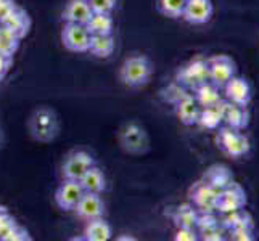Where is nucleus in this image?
<instances>
[{
    "mask_svg": "<svg viewBox=\"0 0 259 241\" xmlns=\"http://www.w3.org/2000/svg\"><path fill=\"white\" fill-rule=\"evenodd\" d=\"M153 76V63L145 55H132L119 68V80L131 88L144 87Z\"/></svg>",
    "mask_w": 259,
    "mask_h": 241,
    "instance_id": "f257e3e1",
    "label": "nucleus"
},
{
    "mask_svg": "<svg viewBox=\"0 0 259 241\" xmlns=\"http://www.w3.org/2000/svg\"><path fill=\"white\" fill-rule=\"evenodd\" d=\"M216 143L222 153L234 159L246 156L249 153V148H251L248 137L242 133V130L230 129L227 126L218 129Z\"/></svg>",
    "mask_w": 259,
    "mask_h": 241,
    "instance_id": "f03ea898",
    "label": "nucleus"
},
{
    "mask_svg": "<svg viewBox=\"0 0 259 241\" xmlns=\"http://www.w3.org/2000/svg\"><path fill=\"white\" fill-rule=\"evenodd\" d=\"M60 124L57 114L49 108H40L37 110L29 121V132L31 135L42 143L52 141L58 135Z\"/></svg>",
    "mask_w": 259,
    "mask_h": 241,
    "instance_id": "7ed1b4c3",
    "label": "nucleus"
},
{
    "mask_svg": "<svg viewBox=\"0 0 259 241\" xmlns=\"http://www.w3.org/2000/svg\"><path fill=\"white\" fill-rule=\"evenodd\" d=\"M246 201L245 188L234 180L226 188L218 191L216 201H214V211H218V214H227L237 209H243L246 206Z\"/></svg>",
    "mask_w": 259,
    "mask_h": 241,
    "instance_id": "20e7f679",
    "label": "nucleus"
},
{
    "mask_svg": "<svg viewBox=\"0 0 259 241\" xmlns=\"http://www.w3.org/2000/svg\"><path fill=\"white\" fill-rule=\"evenodd\" d=\"M176 80L179 85H182L184 88H192V90H195L196 87H200L204 82H209L208 60L195 58L189 61L184 68L179 69Z\"/></svg>",
    "mask_w": 259,
    "mask_h": 241,
    "instance_id": "39448f33",
    "label": "nucleus"
},
{
    "mask_svg": "<svg viewBox=\"0 0 259 241\" xmlns=\"http://www.w3.org/2000/svg\"><path fill=\"white\" fill-rule=\"evenodd\" d=\"M121 148L129 155H144L150 148V138L139 124H126L119 132Z\"/></svg>",
    "mask_w": 259,
    "mask_h": 241,
    "instance_id": "423d86ee",
    "label": "nucleus"
},
{
    "mask_svg": "<svg viewBox=\"0 0 259 241\" xmlns=\"http://www.w3.org/2000/svg\"><path fill=\"white\" fill-rule=\"evenodd\" d=\"M208 60V74L209 82L222 90L229 80L237 74V65L229 55H214Z\"/></svg>",
    "mask_w": 259,
    "mask_h": 241,
    "instance_id": "0eeeda50",
    "label": "nucleus"
},
{
    "mask_svg": "<svg viewBox=\"0 0 259 241\" xmlns=\"http://www.w3.org/2000/svg\"><path fill=\"white\" fill-rule=\"evenodd\" d=\"M61 42L65 49L74 53H84L89 50L91 43V34H89L85 24H74V23H65L61 29Z\"/></svg>",
    "mask_w": 259,
    "mask_h": 241,
    "instance_id": "6e6552de",
    "label": "nucleus"
},
{
    "mask_svg": "<svg viewBox=\"0 0 259 241\" xmlns=\"http://www.w3.org/2000/svg\"><path fill=\"white\" fill-rule=\"evenodd\" d=\"M95 166V159L87 151H73L65 159L63 166H61V174L63 178L68 180H81V177Z\"/></svg>",
    "mask_w": 259,
    "mask_h": 241,
    "instance_id": "1a4fd4ad",
    "label": "nucleus"
},
{
    "mask_svg": "<svg viewBox=\"0 0 259 241\" xmlns=\"http://www.w3.org/2000/svg\"><path fill=\"white\" fill-rule=\"evenodd\" d=\"M222 90H224V97L229 103H235L242 106H248L253 97L249 82L245 77H240L237 74L222 87Z\"/></svg>",
    "mask_w": 259,
    "mask_h": 241,
    "instance_id": "9d476101",
    "label": "nucleus"
},
{
    "mask_svg": "<svg viewBox=\"0 0 259 241\" xmlns=\"http://www.w3.org/2000/svg\"><path fill=\"white\" fill-rule=\"evenodd\" d=\"M82 195L84 190L79 180H68V178H65L55 191V203L60 209L73 211Z\"/></svg>",
    "mask_w": 259,
    "mask_h": 241,
    "instance_id": "9b49d317",
    "label": "nucleus"
},
{
    "mask_svg": "<svg viewBox=\"0 0 259 241\" xmlns=\"http://www.w3.org/2000/svg\"><path fill=\"white\" fill-rule=\"evenodd\" d=\"M76 212V216L84 220H94L98 217H103V212H105V203L100 198V195L97 193H85L81 196V200L77 201L76 208L73 209Z\"/></svg>",
    "mask_w": 259,
    "mask_h": 241,
    "instance_id": "f8f14e48",
    "label": "nucleus"
},
{
    "mask_svg": "<svg viewBox=\"0 0 259 241\" xmlns=\"http://www.w3.org/2000/svg\"><path fill=\"white\" fill-rule=\"evenodd\" d=\"M212 10L211 0H187L182 20L193 26L206 24L212 16Z\"/></svg>",
    "mask_w": 259,
    "mask_h": 241,
    "instance_id": "ddd939ff",
    "label": "nucleus"
},
{
    "mask_svg": "<svg viewBox=\"0 0 259 241\" xmlns=\"http://www.w3.org/2000/svg\"><path fill=\"white\" fill-rule=\"evenodd\" d=\"M218 191L212 188L209 183L201 180L195 182L189 190V200L198 211H209L214 209V201H216Z\"/></svg>",
    "mask_w": 259,
    "mask_h": 241,
    "instance_id": "4468645a",
    "label": "nucleus"
},
{
    "mask_svg": "<svg viewBox=\"0 0 259 241\" xmlns=\"http://www.w3.org/2000/svg\"><path fill=\"white\" fill-rule=\"evenodd\" d=\"M0 24H4L5 28L10 29V31L16 35V37L23 39V37H26V35H28V32H29V29H31L32 21H31L29 13L26 12L24 8L16 7L15 10H13L10 15H8Z\"/></svg>",
    "mask_w": 259,
    "mask_h": 241,
    "instance_id": "2eb2a0df",
    "label": "nucleus"
},
{
    "mask_svg": "<svg viewBox=\"0 0 259 241\" xmlns=\"http://www.w3.org/2000/svg\"><path fill=\"white\" fill-rule=\"evenodd\" d=\"M176 106V114L179 121H181L184 126H195L196 121H198V114H200V105L196 103L193 95L185 93L181 100L174 103Z\"/></svg>",
    "mask_w": 259,
    "mask_h": 241,
    "instance_id": "dca6fc26",
    "label": "nucleus"
},
{
    "mask_svg": "<svg viewBox=\"0 0 259 241\" xmlns=\"http://www.w3.org/2000/svg\"><path fill=\"white\" fill-rule=\"evenodd\" d=\"M224 122L226 126L235 130H245L249 124V113L246 106L226 102L224 106Z\"/></svg>",
    "mask_w": 259,
    "mask_h": 241,
    "instance_id": "f3484780",
    "label": "nucleus"
},
{
    "mask_svg": "<svg viewBox=\"0 0 259 241\" xmlns=\"http://www.w3.org/2000/svg\"><path fill=\"white\" fill-rule=\"evenodd\" d=\"M92 16V8L87 0H69L63 10V21L74 24H85Z\"/></svg>",
    "mask_w": 259,
    "mask_h": 241,
    "instance_id": "a211bd4d",
    "label": "nucleus"
},
{
    "mask_svg": "<svg viewBox=\"0 0 259 241\" xmlns=\"http://www.w3.org/2000/svg\"><path fill=\"white\" fill-rule=\"evenodd\" d=\"M227 100L219 102L216 106H209V108H201L198 114V121L196 124L203 129L208 130H218L221 124L224 122V106Z\"/></svg>",
    "mask_w": 259,
    "mask_h": 241,
    "instance_id": "6ab92c4d",
    "label": "nucleus"
},
{
    "mask_svg": "<svg viewBox=\"0 0 259 241\" xmlns=\"http://www.w3.org/2000/svg\"><path fill=\"white\" fill-rule=\"evenodd\" d=\"M203 180L209 183L216 191H219L222 188H226L229 183L234 182V174L224 164H214L206 169V172L203 175Z\"/></svg>",
    "mask_w": 259,
    "mask_h": 241,
    "instance_id": "aec40b11",
    "label": "nucleus"
},
{
    "mask_svg": "<svg viewBox=\"0 0 259 241\" xmlns=\"http://www.w3.org/2000/svg\"><path fill=\"white\" fill-rule=\"evenodd\" d=\"M193 98L196 103L200 105V108H209V106H216L224 98L221 95V88L216 87L211 82H204L200 87H196L193 90Z\"/></svg>",
    "mask_w": 259,
    "mask_h": 241,
    "instance_id": "412c9836",
    "label": "nucleus"
},
{
    "mask_svg": "<svg viewBox=\"0 0 259 241\" xmlns=\"http://www.w3.org/2000/svg\"><path fill=\"white\" fill-rule=\"evenodd\" d=\"M79 183H81L82 190L85 193H97V195H100L106 188L105 174H103L102 169L97 167V166H92L91 169H89V171L81 177Z\"/></svg>",
    "mask_w": 259,
    "mask_h": 241,
    "instance_id": "4be33fe9",
    "label": "nucleus"
},
{
    "mask_svg": "<svg viewBox=\"0 0 259 241\" xmlns=\"http://www.w3.org/2000/svg\"><path fill=\"white\" fill-rule=\"evenodd\" d=\"M113 236V230L110 224L103 217L85 222L84 239L87 241H108Z\"/></svg>",
    "mask_w": 259,
    "mask_h": 241,
    "instance_id": "5701e85b",
    "label": "nucleus"
},
{
    "mask_svg": "<svg viewBox=\"0 0 259 241\" xmlns=\"http://www.w3.org/2000/svg\"><path fill=\"white\" fill-rule=\"evenodd\" d=\"M85 28L91 35H111L114 29V21L111 15L92 13V16L85 23Z\"/></svg>",
    "mask_w": 259,
    "mask_h": 241,
    "instance_id": "b1692460",
    "label": "nucleus"
},
{
    "mask_svg": "<svg viewBox=\"0 0 259 241\" xmlns=\"http://www.w3.org/2000/svg\"><path fill=\"white\" fill-rule=\"evenodd\" d=\"M196 219H198V209H196L192 203L179 204L172 212V220L177 228L179 227L196 228Z\"/></svg>",
    "mask_w": 259,
    "mask_h": 241,
    "instance_id": "393cba45",
    "label": "nucleus"
},
{
    "mask_svg": "<svg viewBox=\"0 0 259 241\" xmlns=\"http://www.w3.org/2000/svg\"><path fill=\"white\" fill-rule=\"evenodd\" d=\"M221 225L224 227L226 231H229L237 227H254V222H253L251 214L245 211V208H243V209H237V211H232L227 214H222Z\"/></svg>",
    "mask_w": 259,
    "mask_h": 241,
    "instance_id": "a878e982",
    "label": "nucleus"
},
{
    "mask_svg": "<svg viewBox=\"0 0 259 241\" xmlns=\"http://www.w3.org/2000/svg\"><path fill=\"white\" fill-rule=\"evenodd\" d=\"M97 58H110L114 52V39L111 35H91L89 50Z\"/></svg>",
    "mask_w": 259,
    "mask_h": 241,
    "instance_id": "bb28decb",
    "label": "nucleus"
},
{
    "mask_svg": "<svg viewBox=\"0 0 259 241\" xmlns=\"http://www.w3.org/2000/svg\"><path fill=\"white\" fill-rule=\"evenodd\" d=\"M20 40L21 39L16 37L10 29L0 24V55L13 60L15 53L20 49Z\"/></svg>",
    "mask_w": 259,
    "mask_h": 241,
    "instance_id": "cd10ccee",
    "label": "nucleus"
},
{
    "mask_svg": "<svg viewBox=\"0 0 259 241\" xmlns=\"http://www.w3.org/2000/svg\"><path fill=\"white\" fill-rule=\"evenodd\" d=\"M187 0H158V12L166 18H171V20H177V18H182L184 8H185Z\"/></svg>",
    "mask_w": 259,
    "mask_h": 241,
    "instance_id": "c85d7f7f",
    "label": "nucleus"
},
{
    "mask_svg": "<svg viewBox=\"0 0 259 241\" xmlns=\"http://www.w3.org/2000/svg\"><path fill=\"white\" fill-rule=\"evenodd\" d=\"M196 231H198V239H203V241H222L226 233V230L221 225V222L209 227L196 228Z\"/></svg>",
    "mask_w": 259,
    "mask_h": 241,
    "instance_id": "c756f323",
    "label": "nucleus"
},
{
    "mask_svg": "<svg viewBox=\"0 0 259 241\" xmlns=\"http://www.w3.org/2000/svg\"><path fill=\"white\" fill-rule=\"evenodd\" d=\"M16 227V219L10 214L5 206H0V239L4 241V238L10 233V231Z\"/></svg>",
    "mask_w": 259,
    "mask_h": 241,
    "instance_id": "7c9ffc66",
    "label": "nucleus"
},
{
    "mask_svg": "<svg viewBox=\"0 0 259 241\" xmlns=\"http://www.w3.org/2000/svg\"><path fill=\"white\" fill-rule=\"evenodd\" d=\"M92 8V13H106L111 15L118 5V0H87Z\"/></svg>",
    "mask_w": 259,
    "mask_h": 241,
    "instance_id": "2f4dec72",
    "label": "nucleus"
},
{
    "mask_svg": "<svg viewBox=\"0 0 259 241\" xmlns=\"http://www.w3.org/2000/svg\"><path fill=\"white\" fill-rule=\"evenodd\" d=\"M230 239L234 241H253L254 236V227H237L229 230Z\"/></svg>",
    "mask_w": 259,
    "mask_h": 241,
    "instance_id": "473e14b6",
    "label": "nucleus"
},
{
    "mask_svg": "<svg viewBox=\"0 0 259 241\" xmlns=\"http://www.w3.org/2000/svg\"><path fill=\"white\" fill-rule=\"evenodd\" d=\"M31 239V235H29V231L26 230L24 227H21V225H18L16 224V227L8 233L5 238H4V241H29Z\"/></svg>",
    "mask_w": 259,
    "mask_h": 241,
    "instance_id": "72a5a7b5",
    "label": "nucleus"
},
{
    "mask_svg": "<svg viewBox=\"0 0 259 241\" xmlns=\"http://www.w3.org/2000/svg\"><path fill=\"white\" fill-rule=\"evenodd\" d=\"M174 239H177V241H196L198 239V231H196V228H190V227H179L176 231Z\"/></svg>",
    "mask_w": 259,
    "mask_h": 241,
    "instance_id": "f704fd0d",
    "label": "nucleus"
},
{
    "mask_svg": "<svg viewBox=\"0 0 259 241\" xmlns=\"http://www.w3.org/2000/svg\"><path fill=\"white\" fill-rule=\"evenodd\" d=\"M16 7L18 5H16L15 0H0V23H2Z\"/></svg>",
    "mask_w": 259,
    "mask_h": 241,
    "instance_id": "c9c22d12",
    "label": "nucleus"
},
{
    "mask_svg": "<svg viewBox=\"0 0 259 241\" xmlns=\"http://www.w3.org/2000/svg\"><path fill=\"white\" fill-rule=\"evenodd\" d=\"M12 63H13L12 58H5V57L0 55V82L7 77L8 71H10V68H12Z\"/></svg>",
    "mask_w": 259,
    "mask_h": 241,
    "instance_id": "e433bc0d",
    "label": "nucleus"
}]
</instances>
